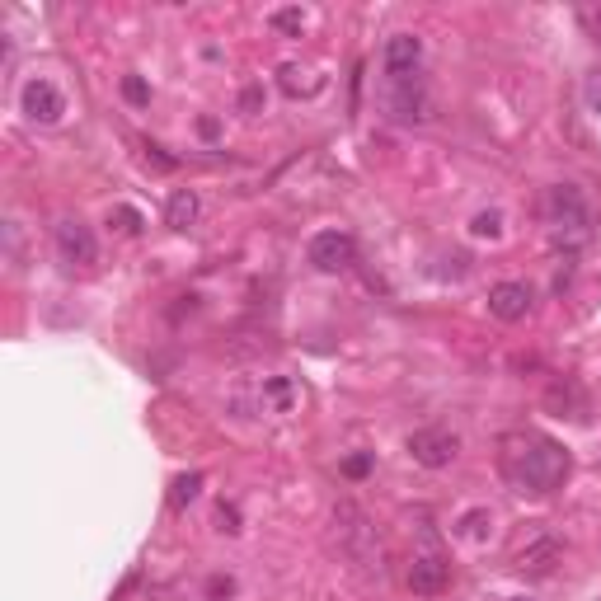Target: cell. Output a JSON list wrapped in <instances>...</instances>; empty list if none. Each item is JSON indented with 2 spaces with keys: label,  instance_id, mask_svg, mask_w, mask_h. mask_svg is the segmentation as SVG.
I'll return each instance as SVG.
<instances>
[{
  "label": "cell",
  "instance_id": "603a6c76",
  "mask_svg": "<svg viewBox=\"0 0 601 601\" xmlns=\"http://www.w3.org/2000/svg\"><path fill=\"white\" fill-rule=\"evenodd\" d=\"M343 475H348V479L371 475V456H367V451H362V456H348V461H343Z\"/></svg>",
  "mask_w": 601,
  "mask_h": 601
},
{
  "label": "cell",
  "instance_id": "6da1fadb",
  "mask_svg": "<svg viewBox=\"0 0 601 601\" xmlns=\"http://www.w3.org/2000/svg\"><path fill=\"white\" fill-rule=\"evenodd\" d=\"M569 451L540 432H508L503 437V475L522 494H555L569 479Z\"/></svg>",
  "mask_w": 601,
  "mask_h": 601
},
{
  "label": "cell",
  "instance_id": "e0dca14e",
  "mask_svg": "<svg viewBox=\"0 0 601 601\" xmlns=\"http://www.w3.org/2000/svg\"><path fill=\"white\" fill-rule=\"evenodd\" d=\"M470 235H479V240H498V235H503V212H498V207L479 212L475 221H470Z\"/></svg>",
  "mask_w": 601,
  "mask_h": 601
},
{
  "label": "cell",
  "instance_id": "3957f363",
  "mask_svg": "<svg viewBox=\"0 0 601 601\" xmlns=\"http://www.w3.org/2000/svg\"><path fill=\"white\" fill-rule=\"evenodd\" d=\"M545 226L555 235L559 245H583L587 235H592V207L587 198L578 193L573 184H555L545 193Z\"/></svg>",
  "mask_w": 601,
  "mask_h": 601
},
{
  "label": "cell",
  "instance_id": "44dd1931",
  "mask_svg": "<svg viewBox=\"0 0 601 601\" xmlns=\"http://www.w3.org/2000/svg\"><path fill=\"white\" fill-rule=\"evenodd\" d=\"M306 71H301V66H282V90L287 94H301V90H315V85H306Z\"/></svg>",
  "mask_w": 601,
  "mask_h": 601
},
{
  "label": "cell",
  "instance_id": "83f0119b",
  "mask_svg": "<svg viewBox=\"0 0 601 601\" xmlns=\"http://www.w3.org/2000/svg\"><path fill=\"white\" fill-rule=\"evenodd\" d=\"M231 592H235L231 578H212V597H231Z\"/></svg>",
  "mask_w": 601,
  "mask_h": 601
},
{
  "label": "cell",
  "instance_id": "ac0fdd59",
  "mask_svg": "<svg viewBox=\"0 0 601 601\" xmlns=\"http://www.w3.org/2000/svg\"><path fill=\"white\" fill-rule=\"evenodd\" d=\"M108 226L123 231V235H137L141 231V212L137 207H113V212H108Z\"/></svg>",
  "mask_w": 601,
  "mask_h": 601
},
{
  "label": "cell",
  "instance_id": "d4e9b609",
  "mask_svg": "<svg viewBox=\"0 0 601 601\" xmlns=\"http://www.w3.org/2000/svg\"><path fill=\"white\" fill-rule=\"evenodd\" d=\"M146 155H151V160L160 165V170H174V165H179V160H174V155H165L160 146H146Z\"/></svg>",
  "mask_w": 601,
  "mask_h": 601
},
{
  "label": "cell",
  "instance_id": "7c38bea8",
  "mask_svg": "<svg viewBox=\"0 0 601 601\" xmlns=\"http://www.w3.org/2000/svg\"><path fill=\"white\" fill-rule=\"evenodd\" d=\"M559 559H564V545H559L555 536H540V540H531L526 550H517V573H526V578H545V573H555Z\"/></svg>",
  "mask_w": 601,
  "mask_h": 601
},
{
  "label": "cell",
  "instance_id": "cb8c5ba5",
  "mask_svg": "<svg viewBox=\"0 0 601 601\" xmlns=\"http://www.w3.org/2000/svg\"><path fill=\"white\" fill-rule=\"evenodd\" d=\"M263 108V85H245V94H240V113H259Z\"/></svg>",
  "mask_w": 601,
  "mask_h": 601
},
{
  "label": "cell",
  "instance_id": "8992f818",
  "mask_svg": "<svg viewBox=\"0 0 601 601\" xmlns=\"http://www.w3.org/2000/svg\"><path fill=\"white\" fill-rule=\"evenodd\" d=\"M456 451H461V437L451 428H418L409 437V456H414L423 470H447L456 461Z\"/></svg>",
  "mask_w": 601,
  "mask_h": 601
},
{
  "label": "cell",
  "instance_id": "9c48e42d",
  "mask_svg": "<svg viewBox=\"0 0 601 601\" xmlns=\"http://www.w3.org/2000/svg\"><path fill=\"white\" fill-rule=\"evenodd\" d=\"M381 62H386V76H390V80L418 76V62H423V43H418L414 33H395V38H386V52H381Z\"/></svg>",
  "mask_w": 601,
  "mask_h": 601
},
{
  "label": "cell",
  "instance_id": "ffe728a7",
  "mask_svg": "<svg viewBox=\"0 0 601 601\" xmlns=\"http://www.w3.org/2000/svg\"><path fill=\"white\" fill-rule=\"evenodd\" d=\"M484 526H494V517H489L484 508H479V512H465V517H461V536L479 540V536H484Z\"/></svg>",
  "mask_w": 601,
  "mask_h": 601
},
{
  "label": "cell",
  "instance_id": "d6986e66",
  "mask_svg": "<svg viewBox=\"0 0 601 601\" xmlns=\"http://www.w3.org/2000/svg\"><path fill=\"white\" fill-rule=\"evenodd\" d=\"M123 99H127L132 108H146V104H151V90H146V80H141V76H127V80H123Z\"/></svg>",
  "mask_w": 601,
  "mask_h": 601
},
{
  "label": "cell",
  "instance_id": "5bb4252c",
  "mask_svg": "<svg viewBox=\"0 0 601 601\" xmlns=\"http://www.w3.org/2000/svg\"><path fill=\"white\" fill-rule=\"evenodd\" d=\"M198 212H202V202L193 188H174L170 202H165V221H170L174 231H188V226L198 221Z\"/></svg>",
  "mask_w": 601,
  "mask_h": 601
},
{
  "label": "cell",
  "instance_id": "4316f807",
  "mask_svg": "<svg viewBox=\"0 0 601 601\" xmlns=\"http://www.w3.org/2000/svg\"><path fill=\"white\" fill-rule=\"evenodd\" d=\"M216 517H221V531H240V517H235V508H226V503H221V512H216Z\"/></svg>",
  "mask_w": 601,
  "mask_h": 601
},
{
  "label": "cell",
  "instance_id": "9a60e30c",
  "mask_svg": "<svg viewBox=\"0 0 601 601\" xmlns=\"http://www.w3.org/2000/svg\"><path fill=\"white\" fill-rule=\"evenodd\" d=\"M268 24L278 33H287V38H301V33H306V10H301V5H282V10L268 15Z\"/></svg>",
  "mask_w": 601,
  "mask_h": 601
},
{
  "label": "cell",
  "instance_id": "4fadbf2b",
  "mask_svg": "<svg viewBox=\"0 0 601 601\" xmlns=\"http://www.w3.org/2000/svg\"><path fill=\"white\" fill-rule=\"evenodd\" d=\"M296 404H301V386H296L292 376H263V386H259L263 414H296Z\"/></svg>",
  "mask_w": 601,
  "mask_h": 601
},
{
  "label": "cell",
  "instance_id": "ba28073f",
  "mask_svg": "<svg viewBox=\"0 0 601 601\" xmlns=\"http://www.w3.org/2000/svg\"><path fill=\"white\" fill-rule=\"evenodd\" d=\"M306 254L320 273H343V268H353L357 245H353V235L348 231H320L315 240H310Z\"/></svg>",
  "mask_w": 601,
  "mask_h": 601
},
{
  "label": "cell",
  "instance_id": "30bf717a",
  "mask_svg": "<svg viewBox=\"0 0 601 601\" xmlns=\"http://www.w3.org/2000/svg\"><path fill=\"white\" fill-rule=\"evenodd\" d=\"M409 587H414L418 597H437V592H447L451 587V564L442 555H414L409 564Z\"/></svg>",
  "mask_w": 601,
  "mask_h": 601
},
{
  "label": "cell",
  "instance_id": "f1b7e54d",
  "mask_svg": "<svg viewBox=\"0 0 601 601\" xmlns=\"http://www.w3.org/2000/svg\"><path fill=\"white\" fill-rule=\"evenodd\" d=\"M517 601H526V597H517Z\"/></svg>",
  "mask_w": 601,
  "mask_h": 601
},
{
  "label": "cell",
  "instance_id": "7402d4cb",
  "mask_svg": "<svg viewBox=\"0 0 601 601\" xmlns=\"http://www.w3.org/2000/svg\"><path fill=\"white\" fill-rule=\"evenodd\" d=\"M583 99H587V108H592V113H601V71H592V76H587Z\"/></svg>",
  "mask_w": 601,
  "mask_h": 601
},
{
  "label": "cell",
  "instance_id": "2e32d148",
  "mask_svg": "<svg viewBox=\"0 0 601 601\" xmlns=\"http://www.w3.org/2000/svg\"><path fill=\"white\" fill-rule=\"evenodd\" d=\"M198 494H202V475H179L170 489V508H188Z\"/></svg>",
  "mask_w": 601,
  "mask_h": 601
},
{
  "label": "cell",
  "instance_id": "8fae6325",
  "mask_svg": "<svg viewBox=\"0 0 601 601\" xmlns=\"http://www.w3.org/2000/svg\"><path fill=\"white\" fill-rule=\"evenodd\" d=\"M526 310H531V287L526 282H498L494 292H489V315L494 320H526Z\"/></svg>",
  "mask_w": 601,
  "mask_h": 601
},
{
  "label": "cell",
  "instance_id": "5b68a950",
  "mask_svg": "<svg viewBox=\"0 0 601 601\" xmlns=\"http://www.w3.org/2000/svg\"><path fill=\"white\" fill-rule=\"evenodd\" d=\"M19 108H24V118L38 127H52V123H62V113H66V94L52 85V80L43 76H33L24 80V90H19Z\"/></svg>",
  "mask_w": 601,
  "mask_h": 601
},
{
  "label": "cell",
  "instance_id": "52a82bcc",
  "mask_svg": "<svg viewBox=\"0 0 601 601\" xmlns=\"http://www.w3.org/2000/svg\"><path fill=\"white\" fill-rule=\"evenodd\" d=\"M386 108L400 118V123H428V118H432V99H428V90H423V80H418V76L390 80Z\"/></svg>",
  "mask_w": 601,
  "mask_h": 601
},
{
  "label": "cell",
  "instance_id": "484cf974",
  "mask_svg": "<svg viewBox=\"0 0 601 601\" xmlns=\"http://www.w3.org/2000/svg\"><path fill=\"white\" fill-rule=\"evenodd\" d=\"M583 24L592 29V38L601 43V10H583Z\"/></svg>",
  "mask_w": 601,
  "mask_h": 601
},
{
  "label": "cell",
  "instance_id": "7a4b0ae2",
  "mask_svg": "<svg viewBox=\"0 0 601 601\" xmlns=\"http://www.w3.org/2000/svg\"><path fill=\"white\" fill-rule=\"evenodd\" d=\"M334 536H339V550L353 559L362 573H386V550H381V536H376V526L371 517L357 503H339L334 508Z\"/></svg>",
  "mask_w": 601,
  "mask_h": 601
},
{
  "label": "cell",
  "instance_id": "277c9868",
  "mask_svg": "<svg viewBox=\"0 0 601 601\" xmlns=\"http://www.w3.org/2000/svg\"><path fill=\"white\" fill-rule=\"evenodd\" d=\"M52 240H57V259H62L71 273H90L94 263H99L94 231L80 221V216H62V221H57V231H52Z\"/></svg>",
  "mask_w": 601,
  "mask_h": 601
}]
</instances>
